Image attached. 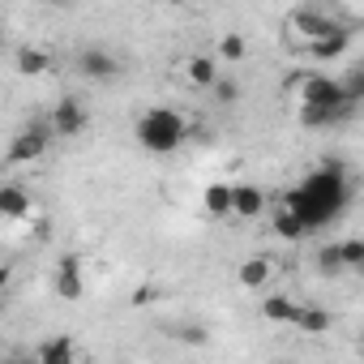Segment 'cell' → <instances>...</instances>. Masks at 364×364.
<instances>
[{"instance_id":"d4e9b609","label":"cell","mask_w":364,"mask_h":364,"mask_svg":"<svg viewBox=\"0 0 364 364\" xmlns=\"http://www.w3.org/2000/svg\"><path fill=\"white\" fill-rule=\"evenodd\" d=\"M180 5H206V0H180Z\"/></svg>"},{"instance_id":"8992f818","label":"cell","mask_w":364,"mask_h":364,"mask_svg":"<svg viewBox=\"0 0 364 364\" xmlns=\"http://www.w3.org/2000/svg\"><path fill=\"white\" fill-rule=\"evenodd\" d=\"M52 146V129L48 124H26L14 141H9V150H5V163H35V159H43V150Z\"/></svg>"},{"instance_id":"52a82bcc","label":"cell","mask_w":364,"mask_h":364,"mask_svg":"<svg viewBox=\"0 0 364 364\" xmlns=\"http://www.w3.org/2000/svg\"><path fill=\"white\" fill-rule=\"evenodd\" d=\"M52 291H56L60 300H82V296H86V274H82V257H77V253H65V257L56 262Z\"/></svg>"},{"instance_id":"e0dca14e","label":"cell","mask_w":364,"mask_h":364,"mask_svg":"<svg viewBox=\"0 0 364 364\" xmlns=\"http://www.w3.org/2000/svg\"><path fill=\"white\" fill-rule=\"evenodd\" d=\"M296 300L291 296H266L262 300V317L270 321V326H291V317H296Z\"/></svg>"},{"instance_id":"30bf717a","label":"cell","mask_w":364,"mask_h":364,"mask_svg":"<svg viewBox=\"0 0 364 364\" xmlns=\"http://www.w3.org/2000/svg\"><path fill=\"white\" fill-rule=\"evenodd\" d=\"M77 73L90 77V82H112V77L120 73V60H116L112 52H103V48H86V52L77 56Z\"/></svg>"},{"instance_id":"603a6c76","label":"cell","mask_w":364,"mask_h":364,"mask_svg":"<svg viewBox=\"0 0 364 364\" xmlns=\"http://www.w3.org/2000/svg\"><path fill=\"white\" fill-rule=\"evenodd\" d=\"M317 266H321V274H343V262H338V245H326V249L317 253Z\"/></svg>"},{"instance_id":"8fae6325","label":"cell","mask_w":364,"mask_h":364,"mask_svg":"<svg viewBox=\"0 0 364 364\" xmlns=\"http://www.w3.org/2000/svg\"><path fill=\"white\" fill-rule=\"evenodd\" d=\"M232 215L245 219V223L262 219L266 215V193L257 185H232Z\"/></svg>"},{"instance_id":"2e32d148","label":"cell","mask_w":364,"mask_h":364,"mask_svg":"<svg viewBox=\"0 0 364 364\" xmlns=\"http://www.w3.org/2000/svg\"><path fill=\"white\" fill-rule=\"evenodd\" d=\"M291 326H296L300 334H326V330H330V313L317 309V304H300L296 317H291Z\"/></svg>"},{"instance_id":"ac0fdd59","label":"cell","mask_w":364,"mask_h":364,"mask_svg":"<svg viewBox=\"0 0 364 364\" xmlns=\"http://www.w3.org/2000/svg\"><path fill=\"white\" fill-rule=\"evenodd\" d=\"M202 206H206L215 219H228V215H232V185H223V180L206 185V193H202Z\"/></svg>"},{"instance_id":"4316f807","label":"cell","mask_w":364,"mask_h":364,"mask_svg":"<svg viewBox=\"0 0 364 364\" xmlns=\"http://www.w3.org/2000/svg\"><path fill=\"white\" fill-rule=\"evenodd\" d=\"M43 5H65V0H43Z\"/></svg>"},{"instance_id":"9a60e30c","label":"cell","mask_w":364,"mask_h":364,"mask_svg":"<svg viewBox=\"0 0 364 364\" xmlns=\"http://www.w3.org/2000/svg\"><path fill=\"white\" fill-rule=\"evenodd\" d=\"M35 360L39 364H73L77 360V347H73V338H43L39 347H35Z\"/></svg>"},{"instance_id":"cb8c5ba5","label":"cell","mask_w":364,"mask_h":364,"mask_svg":"<svg viewBox=\"0 0 364 364\" xmlns=\"http://www.w3.org/2000/svg\"><path fill=\"white\" fill-rule=\"evenodd\" d=\"M210 90H215V99H219V103H236V99H240V86H236V82H219V77H215V86H210Z\"/></svg>"},{"instance_id":"7a4b0ae2","label":"cell","mask_w":364,"mask_h":364,"mask_svg":"<svg viewBox=\"0 0 364 364\" xmlns=\"http://www.w3.org/2000/svg\"><path fill=\"white\" fill-rule=\"evenodd\" d=\"M185 137H189V120L176 107H150L137 116V141L150 154H171L185 146Z\"/></svg>"},{"instance_id":"7c38bea8","label":"cell","mask_w":364,"mask_h":364,"mask_svg":"<svg viewBox=\"0 0 364 364\" xmlns=\"http://www.w3.org/2000/svg\"><path fill=\"white\" fill-rule=\"evenodd\" d=\"M31 215V193L22 185H0V219L5 223H22Z\"/></svg>"},{"instance_id":"5bb4252c","label":"cell","mask_w":364,"mask_h":364,"mask_svg":"<svg viewBox=\"0 0 364 364\" xmlns=\"http://www.w3.org/2000/svg\"><path fill=\"white\" fill-rule=\"evenodd\" d=\"M14 69H18L22 77H43V73L52 69V56H48L43 48H31V43H26V48L14 52Z\"/></svg>"},{"instance_id":"484cf974","label":"cell","mask_w":364,"mask_h":364,"mask_svg":"<svg viewBox=\"0 0 364 364\" xmlns=\"http://www.w3.org/2000/svg\"><path fill=\"white\" fill-rule=\"evenodd\" d=\"M321 5H343V0H321Z\"/></svg>"},{"instance_id":"ffe728a7","label":"cell","mask_w":364,"mask_h":364,"mask_svg":"<svg viewBox=\"0 0 364 364\" xmlns=\"http://www.w3.org/2000/svg\"><path fill=\"white\" fill-rule=\"evenodd\" d=\"M274 236H279V240H300V236H309V228L296 219V210L279 206V215H274Z\"/></svg>"},{"instance_id":"9c48e42d","label":"cell","mask_w":364,"mask_h":364,"mask_svg":"<svg viewBox=\"0 0 364 364\" xmlns=\"http://www.w3.org/2000/svg\"><path fill=\"white\" fill-rule=\"evenodd\" d=\"M347 48H351V26L343 22V26H334L330 35L313 39V43L304 48V56H309V60H338V56H347Z\"/></svg>"},{"instance_id":"6da1fadb","label":"cell","mask_w":364,"mask_h":364,"mask_svg":"<svg viewBox=\"0 0 364 364\" xmlns=\"http://www.w3.org/2000/svg\"><path fill=\"white\" fill-rule=\"evenodd\" d=\"M347 202H351V176H347V163H338V159H330L317 171H309L300 185L283 198V206L296 210V219L309 232L321 228V223H334L347 210Z\"/></svg>"},{"instance_id":"ba28073f","label":"cell","mask_w":364,"mask_h":364,"mask_svg":"<svg viewBox=\"0 0 364 364\" xmlns=\"http://www.w3.org/2000/svg\"><path fill=\"white\" fill-rule=\"evenodd\" d=\"M351 112L355 107H347V103H300V124L321 133V129H334V124L351 120Z\"/></svg>"},{"instance_id":"4fadbf2b","label":"cell","mask_w":364,"mask_h":364,"mask_svg":"<svg viewBox=\"0 0 364 364\" xmlns=\"http://www.w3.org/2000/svg\"><path fill=\"white\" fill-rule=\"evenodd\" d=\"M270 274H274V262H270V257H245L240 270H236L240 287H249V291H262V287L270 283Z\"/></svg>"},{"instance_id":"277c9868","label":"cell","mask_w":364,"mask_h":364,"mask_svg":"<svg viewBox=\"0 0 364 364\" xmlns=\"http://www.w3.org/2000/svg\"><path fill=\"white\" fill-rule=\"evenodd\" d=\"M287 86L296 90L300 103H347V107H355V103L343 95L338 77H326V73H300V77H291Z\"/></svg>"},{"instance_id":"7402d4cb","label":"cell","mask_w":364,"mask_h":364,"mask_svg":"<svg viewBox=\"0 0 364 364\" xmlns=\"http://www.w3.org/2000/svg\"><path fill=\"white\" fill-rule=\"evenodd\" d=\"M219 56H223V60H245V56H249V43H245L240 35H223V39H219Z\"/></svg>"},{"instance_id":"44dd1931","label":"cell","mask_w":364,"mask_h":364,"mask_svg":"<svg viewBox=\"0 0 364 364\" xmlns=\"http://www.w3.org/2000/svg\"><path fill=\"white\" fill-rule=\"evenodd\" d=\"M338 262L343 270H364V240H338Z\"/></svg>"},{"instance_id":"5b68a950","label":"cell","mask_w":364,"mask_h":364,"mask_svg":"<svg viewBox=\"0 0 364 364\" xmlns=\"http://www.w3.org/2000/svg\"><path fill=\"white\" fill-rule=\"evenodd\" d=\"M86 124H90V112H86L82 99H73V95L56 99V107H52V116H48L52 137H77V133H86Z\"/></svg>"},{"instance_id":"3957f363","label":"cell","mask_w":364,"mask_h":364,"mask_svg":"<svg viewBox=\"0 0 364 364\" xmlns=\"http://www.w3.org/2000/svg\"><path fill=\"white\" fill-rule=\"evenodd\" d=\"M334 26H343V22H338L330 9H296V14H287V22H283V39H287V48L304 52L313 39L330 35Z\"/></svg>"},{"instance_id":"d6986e66","label":"cell","mask_w":364,"mask_h":364,"mask_svg":"<svg viewBox=\"0 0 364 364\" xmlns=\"http://www.w3.org/2000/svg\"><path fill=\"white\" fill-rule=\"evenodd\" d=\"M185 73H189V82L193 86H215V77H219V69H215V56H189V65H185Z\"/></svg>"}]
</instances>
